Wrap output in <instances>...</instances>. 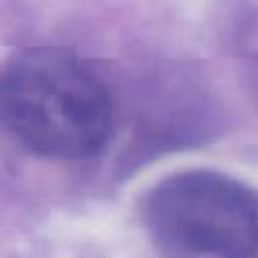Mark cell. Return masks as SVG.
<instances>
[{"label": "cell", "instance_id": "obj_1", "mask_svg": "<svg viewBox=\"0 0 258 258\" xmlns=\"http://www.w3.org/2000/svg\"><path fill=\"white\" fill-rule=\"evenodd\" d=\"M6 129L26 149L56 159L89 157L107 141L111 99L77 54L36 46L14 54L0 81Z\"/></svg>", "mask_w": 258, "mask_h": 258}, {"label": "cell", "instance_id": "obj_2", "mask_svg": "<svg viewBox=\"0 0 258 258\" xmlns=\"http://www.w3.org/2000/svg\"><path fill=\"white\" fill-rule=\"evenodd\" d=\"M149 232L167 250L191 258H252L258 250V202L216 171H181L157 181L143 204Z\"/></svg>", "mask_w": 258, "mask_h": 258}]
</instances>
